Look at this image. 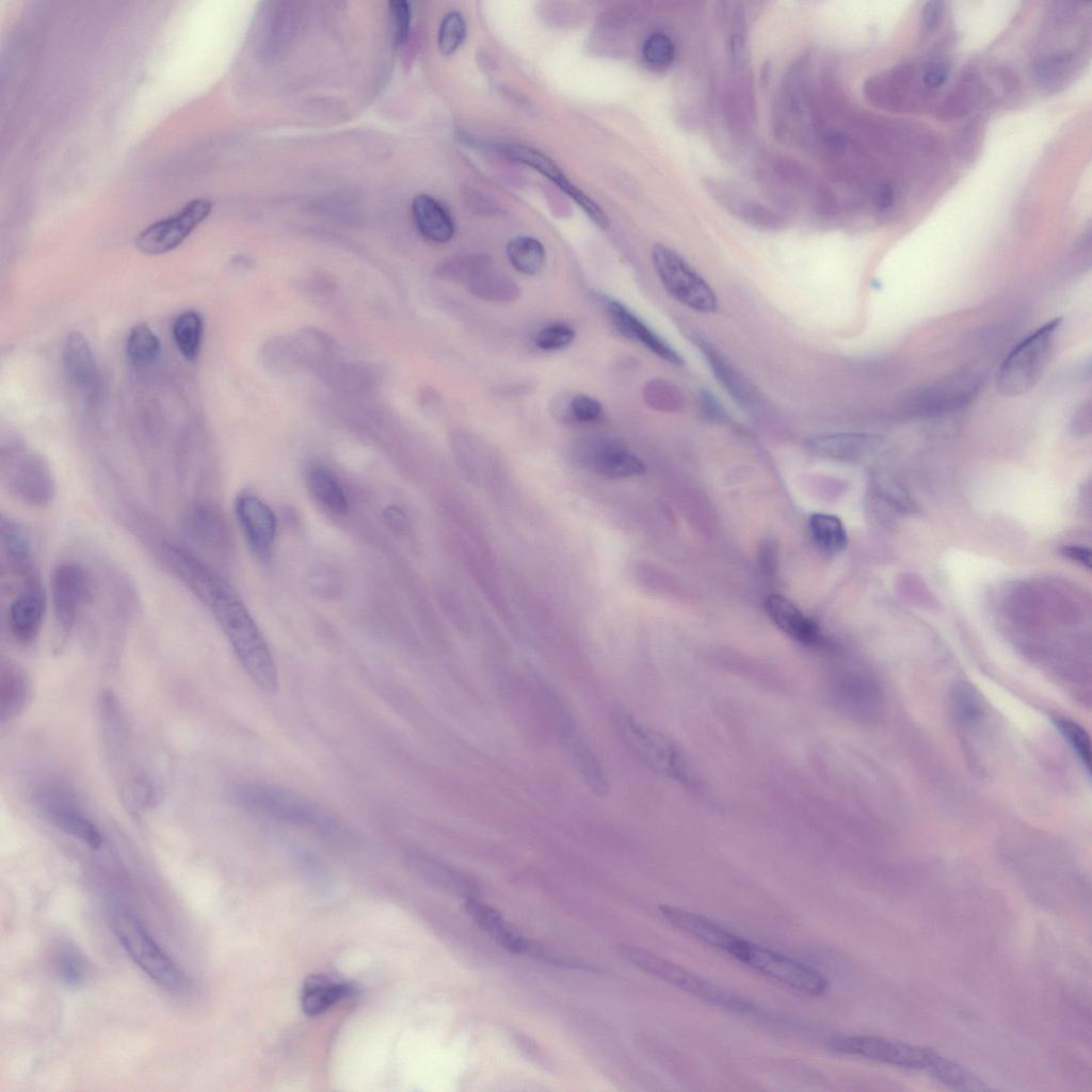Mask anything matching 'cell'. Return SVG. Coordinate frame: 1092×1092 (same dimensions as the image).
<instances>
[{
    "mask_svg": "<svg viewBox=\"0 0 1092 1092\" xmlns=\"http://www.w3.org/2000/svg\"><path fill=\"white\" fill-rule=\"evenodd\" d=\"M1054 722L1088 773H1090L1091 743L1087 732L1079 724L1066 718H1057Z\"/></svg>",
    "mask_w": 1092,
    "mask_h": 1092,
    "instance_id": "cell-38",
    "label": "cell"
},
{
    "mask_svg": "<svg viewBox=\"0 0 1092 1092\" xmlns=\"http://www.w3.org/2000/svg\"><path fill=\"white\" fill-rule=\"evenodd\" d=\"M657 275L677 302L698 312H713L718 300L709 284L674 250L657 243L652 250Z\"/></svg>",
    "mask_w": 1092,
    "mask_h": 1092,
    "instance_id": "cell-9",
    "label": "cell"
},
{
    "mask_svg": "<svg viewBox=\"0 0 1092 1092\" xmlns=\"http://www.w3.org/2000/svg\"><path fill=\"white\" fill-rule=\"evenodd\" d=\"M505 253L511 266L524 275L539 274L546 262L543 244L530 236L512 238L507 244Z\"/></svg>",
    "mask_w": 1092,
    "mask_h": 1092,
    "instance_id": "cell-32",
    "label": "cell"
},
{
    "mask_svg": "<svg viewBox=\"0 0 1092 1092\" xmlns=\"http://www.w3.org/2000/svg\"><path fill=\"white\" fill-rule=\"evenodd\" d=\"M389 527L397 533H402L407 528V519L402 510L397 507H389L385 512Z\"/></svg>",
    "mask_w": 1092,
    "mask_h": 1092,
    "instance_id": "cell-49",
    "label": "cell"
},
{
    "mask_svg": "<svg viewBox=\"0 0 1092 1092\" xmlns=\"http://www.w3.org/2000/svg\"><path fill=\"white\" fill-rule=\"evenodd\" d=\"M677 394L671 385L659 379L646 383L643 389V398L646 404L655 410L670 411L676 404Z\"/></svg>",
    "mask_w": 1092,
    "mask_h": 1092,
    "instance_id": "cell-43",
    "label": "cell"
},
{
    "mask_svg": "<svg viewBox=\"0 0 1092 1092\" xmlns=\"http://www.w3.org/2000/svg\"><path fill=\"white\" fill-rule=\"evenodd\" d=\"M642 55L648 66L662 69L673 62L675 48L668 35L655 32L645 39Z\"/></svg>",
    "mask_w": 1092,
    "mask_h": 1092,
    "instance_id": "cell-40",
    "label": "cell"
},
{
    "mask_svg": "<svg viewBox=\"0 0 1092 1092\" xmlns=\"http://www.w3.org/2000/svg\"><path fill=\"white\" fill-rule=\"evenodd\" d=\"M953 705L956 712L963 720H973L980 713L977 700L973 696L970 690L967 689H960L956 693Z\"/></svg>",
    "mask_w": 1092,
    "mask_h": 1092,
    "instance_id": "cell-46",
    "label": "cell"
},
{
    "mask_svg": "<svg viewBox=\"0 0 1092 1092\" xmlns=\"http://www.w3.org/2000/svg\"><path fill=\"white\" fill-rule=\"evenodd\" d=\"M894 198H895V195H894L893 188L887 186V184H884L879 190V193H878V196H877V206L881 210L888 209L894 204Z\"/></svg>",
    "mask_w": 1092,
    "mask_h": 1092,
    "instance_id": "cell-51",
    "label": "cell"
},
{
    "mask_svg": "<svg viewBox=\"0 0 1092 1092\" xmlns=\"http://www.w3.org/2000/svg\"><path fill=\"white\" fill-rule=\"evenodd\" d=\"M576 456L583 467L605 478H629L645 470L637 455L611 439H587L578 445Z\"/></svg>",
    "mask_w": 1092,
    "mask_h": 1092,
    "instance_id": "cell-18",
    "label": "cell"
},
{
    "mask_svg": "<svg viewBox=\"0 0 1092 1092\" xmlns=\"http://www.w3.org/2000/svg\"><path fill=\"white\" fill-rule=\"evenodd\" d=\"M571 416L578 422L591 423L603 416V405L594 397L584 394L574 396L568 404Z\"/></svg>",
    "mask_w": 1092,
    "mask_h": 1092,
    "instance_id": "cell-44",
    "label": "cell"
},
{
    "mask_svg": "<svg viewBox=\"0 0 1092 1092\" xmlns=\"http://www.w3.org/2000/svg\"><path fill=\"white\" fill-rule=\"evenodd\" d=\"M661 914L676 928L703 943L730 954L742 937L696 913L673 905H660Z\"/></svg>",
    "mask_w": 1092,
    "mask_h": 1092,
    "instance_id": "cell-24",
    "label": "cell"
},
{
    "mask_svg": "<svg viewBox=\"0 0 1092 1092\" xmlns=\"http://www.w3.org/2000/svg\"><path fill=\"white\" fill-rule=\"evenodd\" d=\"M161 352L158 336L145 322L134 324L127 336L126 354L135 367H144L157 360Z\"/></svg>",
    "mask_w": 1092,
    "mask_h": 1092,
    "instance_id": "cell-35",
    "label": "cell"
},
{
    "mask_svg": "<svg viewBox=\"0 0 1092 1092\" xmlns=\"http://www.w3.org/2000/svg\"><path fill=\"white\" fill-rule=\"evenodd\" d=\"M389 11L395 28V44L401 46L407 39L412 14L407 1L395 0L389 2Z\"/></svg>",
    "mask_w": 1092,
    "mask_h": 1092,
    "instance_id": "cell-45",
    "label": "cell"
},
{
    "mask_svg": "<svg viewBox=\"0 0 1092 1092\" xmlns=\"http://www.w3.org/2000/svg\"><path fill=\"white\" fill-rule=\"evenodd\" d=\"M603 303L611 323L623 336L639 342L669 364H684L681 356L628 307L610 298H605Z\"/></svg>",
    "mask_w": 1092,
    "mask_h": 1092,
    "instance_id": "cell-22",
    "label": "cell"
},
{
    "mask_svg": "<svg viewBox=\"0 0 1092 1092\" xmlns=\"http://www.w3.org/2000/svg\"><path fill=\"white\" fill-rule=\"evenodd\" d=\"M354 992L355 989L348 982L322 975L310 976L302 989V1009L309 1016L319 1015Z\"/></svg>",
    "mask_w": 1092,
    "mask_h": 1092,
    "instance_id": "cell-30",
    "label": "cell"
},
{
    "mask_svg": "<svg viewBox=\"0 0 1092 1092\" xmlns=\"http://www.w3.org/2000/svg\"><path fill=\"white\" fill-rule=\"evenodd\" d=\"M980 381L973 373H957L916 391L908 410L917 416L946 415L967 406L979 391Z\"/></svg>",
    "mask_w": 1092,
    "mask_h": 1092,
    "instance_id": "cell-14",
    "label": "cell"
},
{
    "mask_svg": "<svg viewBox=\"0 0 1092 1092\" xmlns=\"http://www.w3.org/2000/svg\"><path fill=\"white\" fill-rule=\"evenodd\" d=\"M50 595L55 622L62 632H70L91 606L94 579L91 571L76 560L54 565L50 576Z\"/></svg>",
    "mask_w": 1092,
    "mask_h": 1092,
    "instance_id": "cell-10",
    "label": "cell"
},
{
    "mask_svg": "<svg viewBox=\"0 0 1092 1092\" xmlns=\"http://www.w3.org/2000/svg\"><path fill=\"white\" fill-rule=\"evenodd\" d=\"M235 513L252 552L261 561L272 553L276 537V518L271 508L252 494L238 496Z\"/></svg>",
    "mask_w": 1092,
    "mask_h": 1092,
    "instance_id": "cell-20",
    "label": "cell"
},
{
    "mask_svg": "<svg viewBox=\"0 0 1092 1092\" xmlns=\"http://www.w3.org/2000/svg\"><path fill=\"white\" fill-rule=\"evenodd\" d=\"M0 547L3 564L18 581L41 576L30 532L20 521L2 515Z\"/></svg>",
    "mask_w": 1092,
    "mask_h": 1092,
    "instance_id": "cell-21",
    "label": "cell"
},
{
    "mask_svg": "<svg viewBox=\"0 0 1092 1092\" xmlns=\"http://www.w3.org/2000/svg\"><path fill=\"white\" fill-rule=\"evenodd\" d=\"M466 36V22L457 11L447 13L441 19L438 30V48L445 55L452 54L462 45Z\"/></svg>",
    "mask_w": 1092,
    "mask_h": 1092,
    "instance_id": "cell-39",
    "label": "cell"
},
{
    "mask_svg": "<svg viewBox=\"0 0 1092 1092\" xmlns=\"http://www.w3.org/2000/svg\"><path fill=\"white\" fill-rule=\"evenodd\" d=\"M771 621L784 633L804 645L815 646L822 642L821 630L816 622L806 616L796 605L782 595H770L765 603Z\"/></svg>",
    "mask_w": 1092,
    "mask_h": 1092,
    "instance_id": "cell-25",
    "label": "cell"
},
{
    "mask_svg": "<svg viewBox=\"0 0 1092 1092\" xmlns=\"http://www.w3.org/2000/svg\"><path fill=\"white\" fill-rule=\"evenodd\" d=\"M211 209L212 204L208 199H192L173 215L142 230L135 239V246L148 255L167 253L179 246L209 216Z\"/></svg>",
    "mask_w": 1092,
    "mask_h": 1092,
    "instance_id": "cell-13",
    "label": "cell"
},
{
    "mask_svg": "<svg viewBox=\"0 0 1092 1092\" xmlns=\"http://www.w3.org/2000/svg\"><path fill=\"white\" fill-rule=\"evenodd\" d=\"M62 360L70 383L83 390L95 386L98 378L95 358L87 339L80 332L74 331L67 336Z\"/></svg>",
    "mask_w": 1092,
    "mask_h": 1092,
    "instance_id": "cell-26",
    "label": "cell"
},
{
    "mask_svg": "<svg viewBox=\"0 0 1092 1092\" xmlns=\"http://www.w3.org/2000/svg\"><path fill=\"white\" fill-rule=\"evenodd\" d=\"M0 480L11 497L28 507H46L57 493L55 476L47 459L19 441L2 446Z\"/></svg>",
    "mask_w": 1092,
    "mask_h": 1092,
    "instance_id": "cell-3",
    "label": "cell"
},
{
    "mask_svg": "<svg viewBox=\"0 0 1092 1092\" xmlns=\"http://www.w3.org/2000/svg\"><path fill=\"white\" fill-rule=\"evenodd\" d=\"M829 1048L841 1055L858 1056L872 1061L912 1070L929 1071L938 1053L931 1048L873 1035L834 1038Z\"/></svg>",
    "mask_w": 1092,
    "mask_h": 1092,
    "instance_id": "cell-12",
    "label": "cell"
},
{
    "mask_svg": "<svg viewBox=\"0 0 1092 1092\" xmlns=\"http://www.w3.org/2000/svg\"><path fill=\"white\" fill-rule=\"evenodd\" d=\"M620 954L639 969L653 975L711 1005L736 1013L757 1014L758 1007L752 1001L728 991L695 973L645 949L620 945Z\"/></svg>",
    "mask_w": 1092,
    "mask_h": 1092,
    "instance_id": "cell-4",
    "label": "cell"
},
{
    "mask_svg": "<svg viewBox=\"0 0 1092 1092\" xmlns=\"http://www.w3.org/2000/svg\"><path fill=\"white\" fill-rule=\"evenodd\" d=\"M808 528L814 543L823 552L835 555L846 548L847 532L837 516L814 513L808 519Z\"/></svg>",
    "mask_w": 1092,
    "mask_h": 1092,
    "instance_id": "cell-33",
    "label": "cell"
},
{
    "mask_svg": "<svg viewBox=\"0 0 1092 1092\" xmlns=\"http://www.w3.org/2000/svg\"><path fill=\"white\" fill-rule=\"evenodd\" d=\"M464 905L478 927L500 947L512 953L531 957L536 942L524 936L497 910L472 897H468Z\"/></svg>",
    "mask_w": 1092,
    "mask_h": 1092,
    "instance_id": "cell-23",
    "label": "cell"
},
{
    "mask_svg": "<svg viewBox=\"0 0 1092 1092\" xmlns=\"http://www.w3.org/2000/svg\"><path fill=\"white\" fill-rule=\"evenodd\" d=\"M306 483L314 498L335 514L348 511L346 494L336 477L321 465H311L306 472Z\"/></svg>",
    "mask_w": 1092,
    "mask_h": 1092,
    "instance_id": "cell-31",
    "label": "cell"
},
{
    "mask_svg": "<svg viewBox=\"0 0 1092 1092\" xmlns=\"http://www.w3.org/2000/svg\"><path fill=\"white\" fill-rule=\"evenodd\" d=\"M438 274L459 282L473 295L493 303H510L518 299L517 284L485 255H465L439 264Z\"/></svg>",
    "mask_w": 1092,
    "mask_h": 1092,
    "instance_id": "cell-11",
    "label": "cell"
},
{
    "mask_svg": "<svg viewBox=\"0 0 1092 1092\" xmlns=\"http://www.w3.org/2000/svg\"><path fill=\"white\" fill-rule=\"evenodd\" d=\"M204 323L195 310H184L173 322L172 334L181 355L190 362L197 358L203 340Z\"/></svg>",
    "mask_w": 1092,
    "mask_h": 1092,
    "instance_id": "cell-34",
    "label": "cell"
},
{
    "mask_svg": "<svg viewBox=\"0 0 1092 1092\" xmlns=\"http://www.w3.org/2000/svg\"><path fill=\"white\" fill-rule=\"evenodd\" d=\"M111 927L123 949L155 983L172 992L186 989L182 971L135 915L125 910L116 911L112 915Z\"/></svg>",
    "mask_w": 1092,
    "mask_h": 1092,
    "instance_id": "cell-5",
    "label": "cell"
},
{
    "mask_svg": "<svg viewBox=\"0 0 1092 1092\" xmlns=\"http://www.w3.org/2000/svg\"><path fill=\"white\" fill-rule=\"evenodd\" d=\"M158 556L166 569L209 612L251 679L266 692L278 688L270 647L234 587L209 563L183 545L163 541Z\"/></svg>",
    "mask_w": 1092,
    "mask_h": 1092,
    "instance_id": "cell-1",
    "label": "cell"
},
{
    "mask_svg": "<svg viewBox=\"0 0 1092 1092\" xmlns=\"http://www.w3.org/2000/svg\"><path fill=\"white\" fill-rule=\"evenodd\" d=\"M948 79V71L943 66H933L924 75V83L930 89L942 86Z\"/></svg>",
    "mask_w": 1092,
    "mask_h": 1092,
    "instance_id": "cell-48",
    "label": "cell"
},
{
    "mask_svg": "<svg viewBox=\"0 0 1092 1092\" xmlns=\"http://www.w3.org/2000/svg\"><path fill=\"white\" fill-rule=\"evenodd\" d=\"M553 714L562 744L590 790L596 796L608 791L606 771L571 714L552 697Z\"/></svg>",
    "mask_w": 1092,
    "mask_h": 1092,
    "instance_id": "cell-15",
    "label": "cell"
},
{
    "mask_svg": "<svg viewBox=\"0 0 1092 1092\" xmlns=\"http://www.w3.org/2000/svg\"><path fill=\"white\" fill-rule=\"evenodd\" d=\"M46 607L47 597L41 576L19 582L6 613L7 628L16 642L28 645L35 641L44 623Z\"/></svg>",
    "mask_w": 1092,
    "mask_h": 1092,
    "instance_id": "cell-17",
    "label": "cell"
},
{
    "mask_svg": "<svg viewBox=\"0 0 1092 1092\" xmlns=\"http://www.w3.org/2000/svg\"><path fill=\"white\" fill-rule=\"evenodd\" d=\"M1061 322V318L1047 321L1007 355L996 376V387L1001 395L1018 397L1034 387L1047 364Z\"/></svg>",
    "mask_w": 1092,
    "mask_h": 1092,
    "instance_id": "cell-7",
    "label": "cell"
},
{
    "mask_svg": "<svg viewBox=\"0 0 1092 1092\" xmlns=\"http://www.w3.org/2000/svg\"><path fill=\"white\" fill-rule=\"evenodd\" d=\"M879 439L866 434H830L809 440L808 448L817 455L836 460L855 461L873 452Z\"/></svg>",
    "mask_w": 1092,
    "mask_h": 1092,
    "instance_id": "cell-28",
    "label": "cell"
},
{
    "mask_svg": "<svg viewBox=\"0 0 1092 1092\" xmlns=\"http://www.w3.org/2000/svg\"><path fill=\"white\" fill-rule=\"evenodd\" d=\"M575 338L572 326L557 322L542 327L534 337V344L544 351H557L568 347Z\"/></svg>",
    "mask_w": 1092,
    "mask_h": 1092,
    "instance_id": "cell-42",
    "label": "cell"
},
{
    "mask_svg": "<svg viewBox=\"0 0 1092 1092\" xmlns=\"http://www.w3.org/2000/svg\"><path fill=\"white\" fill-rule=\"evenodd\" d=\"M239 805L258 815L312 830L330 837L342 825L324 809L298 793L267 783H244L234 789Z\"/></svg>",
    "mask_w": 1092,
    "mask_h": 1092,
    "instance_id": "cell-2",
    "label": "cell"
},
{
    "mask_svg": "<svg viewBox=\"0 0 1092 1092\" xmlns=\"http://www.w3.org/2000/svg\"><path fill=\"white\" fill-rule=\"evenodd\" d=\"M942 5L943 3L941 1H928L926 3L922 16L924 23L927 29L931 30L937 23L942 14Z\"/></svg>",
    "mask_w": 1092,
    "mask_h": 1092,
    "instance_id": "cell-50",
    "label": "cell"
},
{
    "mask_svg": "<svg viewBox=\"0 0 1092 1092\" xmlns=\"http://www.w3.org/2000/svg\"><path fill=\"white\" fill-rule=\"evenodd\" d=\"M1062 553L1088 568L1091 567V551L1088 547L1080 545H1065L1062 549Z\"/></svg>",
    "mask_w": 1092,
    "mask_h": 1092,
    "instance_id": "cell-47",
    "label": "cell"
},
{
    "mask_svg": "<svg viewBox=\"0 0 1092 1092\" xmlns=\"http://www.w3.org/2000/svg\"><path fill=\"white\" fill-rule=\"evenodd\" d=\"M414 222L419 232L435 243H446L454 235V224L446 208L427 194L417 195L412 204Z\"/></svg>",
    "mask_w": 1092,
    "mask_h": 1092,
    "instance_id": "cell-27",
    "label": "cell"
},
{
    "mask_svg": "<svg viewBox=\"0 0 1092 1092\" xmlns=\"http://www.w3.org/2000/svg\"><path fill=\"white\" fill-rule=\"evenodd\" d=\"M943 1083L961 1091H985L989 1087L963 1065L937 1055L928 1071Z\"/></svg>",
    "mask_w": 1092,
    "mask_h": 1092,
    "instance_id": "cell-36",
    "label": "cell"
},
{
    "mask_svg": "<svg viewBox=\"0 0 1092 1092\" xmlns=\"http://www.w3.org/2000/svg\"><path fill=\"white\" fill-rule=\"evenodd\" d=\"M31 694L26 673L16 664L2 662L0 671V721L4 725L25 709Z\"/></svg>",
    "mask_w": 1092,
    "mask_h": 1092,
    "instance_id": "cell-29",
    "label": "cell"
},
{
    "mask_svg": "<svg viewBox=\"0 0 1092 1092\" xmlns=\"http://www.w3.org/2000/svg\"><path fill=\"white\" fill-rule=\"evenodd\" d=\"M57 968L61 979L70 986L83 981L85 962L82 956L71 946H64L57 956Z\"/></svg>",
    "mask_w": 1092,
    "mask_h": 1092,
    "instance_id": "cell-41",
    "label": "cell"
},
{
    "mask_svg": "<svg viewBox=\"0 0 1092 1092\" xmlns=\"http://www.w3.org/2000/svg\"><path fill=\"white\" fill-rule=\"evenodd\" d=\"M182 526L187 536L197 546L214 555H228L231 536L226 519L212 502L197 499L187 507Z\"/></svg>",
    "mask_w": 1092,
    "mask_h": 1092,
    "instance_id": "cell-19",
    "label": "cell"
},
{
    "mask_svg": "<svg viewBox=\"0 0 1092 1092\" xmlns=\"http://www.w3.org/2000/svg\"><path fill=\"white\" fill-rule=\"evenodd\" d=\"M36 798L44 817L55 828L92 849L100 848V831L66 791L59 787H49L41 791Z\"/></svg>",
    "mask_w": 1092,
    "mask_h": 1092,
    "instance_id": "cell-16",
    "label": "cell"
},
{
    "mask_svg": "<svg viewBox=\"0 0 1092 1092\" xmlns=\"http://www.w3.org/2000/svg\"><path fill=\"white\" fill-rule=\"evenodd\" d=\"M612 716L616 732L635 756L655 772L686 786L691 785L690 771L671 740L620 705L613 707Z\"/></svg>",
    "mask_w": 1092,
    "mask_h": 1092,
    "instance_id": "cell-6",
    "label": "cell"
},
{
    "mask_svg": "<svg viewBox=\"0 0 1092 1092\" xmlns=\"http://www.w3.org/2000/svg\"><path fill=\"white\" fill-rule=\"evenodd\" d=\"M730 956L756 971L799 993L822 996L829 980L815 968L742 938Z\"/></svg>",
    "mask_w": 1092,
    "mask_h": 1092,
    "instance_id": "cell-8",
    "label": "cell"
},
{
    "mask_svg": "<svg viewBox=\"0 0 1092 1092\" xmlns=\"http://www.w3.org/2000/svg\"><path fill=\"white\" fill-rule=\"evenodd\" d=\"M504 151L511 159L530 166L550 179L563 192L573 184L551 159L534 148L524 145H512L505 147Z\"/></svg>",
    "mask_w": 1092,
    "mask_h": 1092,
    "instance_id": "cell-37",
    "label": "cell"
}]
</instances>
